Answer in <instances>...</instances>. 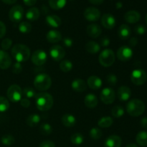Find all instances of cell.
I'll list each match as a JSON object with an SVG mask.
<instances>
[{
  "instance_id": "cell-1",
  "label": "cell",
  "mask_w": 147,
  "mask_h": 147,
  "mask_svg": "<svg viewBox=\"0 0 147 147\" xmlns=\"http://www.w3.org/2000/svg\"><path fill=\"white\" fill-rule=\"evenodd\" d=\"M36 106L37 109L41 111H49L53 106L54 100L50 93L46 92H41L36 95Z\"/></svg>"
},
{
  "instance_id": "cell-2",
  "label": "cell",
  "mask_w": 147,
  "mask_h": 147,
  "mask_svg": "<svg viewBox=\"0 0 147 147\" xmlns=\"http://www.w3.org/2000/svg\"><path fill=\"white\" fill-rule=\"evenodd\" d=\"M11 55L19 63L26 62L30 59L31 52L25 45L16 44L11 48Z\"/></svg>"
},
{
  "instance_id": "cell-3",
  "label": "cell",
  "mask_w": 147,
  "mask_h": 147,
  "mask_svg": "<svg viewBox=\"0 0 147 147\" xmlns=\"http://www.w3.org/2000/svg\"><path fill=\"white\" fill-rule=\"evenodd\" d=\"M145 108V104L142 100L139 99H133L126 105V111L130 116L137 117L143 114Z\"/></svg>"
},
{
  "instance_id": "cell-4",
  "label": "cell",
  "mask_w": 147,
  "mask_h": 147,
  "mask_svg": "<svg viewBox=\"0 0 147 147\" xmlns=\"http://www.w3.org/2000/svg\"><path fill=\"white\" fill-rule=\"evenodd\" d=\"M52 85V79L46 73H40L34 80V86L37 90L44 92L48 90Z\"/></svg>"
},
{
  "instance_id": "cell-5",
  "label": "cell",
  "mask_w": 147,
  "mask_h": 147,
  "mask_svg": "<svg viewBox=\"0 0 147 147\" xmlns=\"http://www.w3.org/2000/svg\"><path fill=\"white\" fill-rule=\"evenodd\" d=\"M115 57L114 52L111 49H105L99 55L98 60L100 64L105 67H110L114 63Z\"/></svg>"
},
{
  "instance_id": "cell-6",
  "label": "cell",
  "mask_w": 147,
  "mask_h": 147,
  "mask_svg": "<svg viewBox=\"0 0 147 147\" xmlns=\"http://www.w3.org/2000/svg\"><path fill=\"white\" fill-rule=\"evenodd\" d=\"M22 90L18 85H11L7 91V98L12 103H17L22 99Z\"/></svg>"
},
{
  "instance_id": "cell-7",
  "label": "cell",
  "mask_w": 147,
  "mask_h": 147,
  "mask_svg": "<svg viewBox=\"0 0 147 147\" xmlns=\"http://www.w3.org/2000/svg\"><path fill=\"white\" fill-rule=\"evenodd\" d=\"M146 73L142 69H136L131 73V80L136 86H142L146 81Z\"/></svg>"
},
{
  "instance_id": "cell-8",
  "label": "cell",
  "mask_w": 147,
  "mask_h": 147,
  "mask_svg": "<svg viewBox=\"0 0 147 147\" xmlns=\"http://www.w3.org/2000/svg\"><path fill=\"white\" fill-rule=\"evenodd\" d=\"M24 16V9L20 5H15L11 7L9 12V17L12 22H20Z\"/></svg>"
},
{
  "instance_id": "cell-9",
  "label": "cell",
  "mask_w": 147,
  "mask_h": 147,
  "mask_svg": "<svg viewBox=\"0 0 147 147\" xmlns=\"http://www.w3.org/2000/svg\"><path fill=\"white\" fill-rule=\"evenodd\" d=\"M100 98L104 104H111L116 99V93L111 88H106L100 93Z\"/></svg>"
},
{
  "instance_id": "cell-10",
  "label": "cell",
  "mask_w": 147,
  "mask_h": 147,
  "mask_svg": "<svg viewBox=\"0 0 147 147\" xmlns=\"http://www.w3.org/2000/svg\"><path fill=\"white\" fill-rule=\"evenodd\" d=\"M47 59V54L42 50H37L31 56L32 63L37 66H42L46 63Z\"/></svg>"
},
{
  "instance_id": "cell-11",
  "label": "cell",
  "mask_w": 147,
  "mask_h": 147,
  "mask_svg": "<svg viewBox=\"0 0 147 147\" xmlns=\"http://www.w3.org/2000/svg\"><path fill=\"white\" fill-rule=\"evenodd\" d=\"M118 59L122 62H127L131 60L133 56V51L129 46L123 45L118 49L116 53Z\"/></svg>"
},
{
  "instance_id": "cell-12",
  "label": "cell",
  "mask_w": 147,
  "mask_h": 147,
  "mask_svg": "<svg viewBox=\"0 0 147 147\" xmlns=\"http://www.w3.org/2000/svg\"><path fill=\"white\" fill-rule=\"evenodd\" d=\"M50 55L53 60L59 62L63 60L65 56V50L59 45H53L50 49Z\"/></svg>"
},
{
  "instance_id": "cell-13",
  "label": "cell",
  "mask_w": 147,
  "mask_h": 147,
  "mask_svg": "<svg viewBox=\"0 0 147 147\" xmlns=\"http://www.w3.org/2000/svg\"><path fill=\"white\" fill-rule=\"evenodd\" d=\"M86 20L89 22H96L100 19V11L96 7H88L83 13Z\"/></svg>"
},
{
  "instance_id": "cell-14",
  "label": "cell",
  "mask_w": 147,
  "mask_h": 147,
  "mask_svg": "<svg viewBox=\"0 0 147 147\" xmlns=\"http://www.w3.org/2000/svg\"><path fill=\"white\" fill-rule=\"evenodd\" d=\"M101 24L107 30H112L116 26V19L111 14H104L101 17Z\"/></svg>"
},
{
  "instance_id": "cell-15",
  "label": "cell",
  "mask_w": 147,
  "mask_h": 147,
  "mask_svg": "<svg viewBox=\"0 0 147 147\" xmlns=\"http://www.w3.org/2000/svg\"><path fill=\"white\" fill-rule=\"evenodd\" d=\"M11 59L9 55L4 50H0V69L7 70L11 66Z\"/></svg>"
},
{
  "instance_id": "cell-16",
  "label": "cell",
  "mask_w": 147,
  "mask_h": 147,
  "mask_svg": "<svg viewBox=\"0 0 147 147\" xmlns=\"http://www.w3.org/2000/svg\"><path fill=\"white\" fill-rule=\"evenodd\" d=\"M131 96V90L128 86H122L118 89L117 97L121 101H126Z\"/></svg>"
},
{
  "instance_id": "cell-17",
  "label": "cell",
  "mask_w": 147,
  "mask_h": 147,
  "mask_svg": "<svg viewBox=\"0 0 147 147\" xmlns=\"http://www.w3.org/2000/svg\"><path fill=\"white\" fill-rule=\"evenodd\" d=\"M86 32L89 37H92V38H97L101 34L102 29L98 24H90L87 27Z\"/></svg>"
},
{
  "instance_id": "cell-18",
  "label": "cell",
  "mask_w": 147,
  "mask_h": 147,
  "mask_svg": "<svg viewBox=\"0 0 147 147\" xmlns=\"http://www.w3.org/2000/svg\"><path fill=\"white\" fill-rule=\"evenodd\" d=\"M141 19V14L139 11L136 10L128 11L124 15V20L126 22L129 24H134L138 22Z\"/></svg>"
},
{
  "instance_id": "cell-19",
  "label": "cell",
  "mask_w": 147,
  "mask_h": 147,
  "mask_svg": "<svg viewBox=\"0 0 147 147\" xmlns=\"http://www.w3.org/2000/svg\"><path fill=\"white\" fill-rule=\"evenodd\" d=\"M122 144L121 138L117 135H111L106 139L104 147H121Z\"/></svg>"
},
{
  "instance_id": "cell-20",
  "label": "cell",
  "mask_w": 147,
  "mask_h": 147,
  "mask_svg": "<svg viewBox=\"0 0 147 147\" xmlns=\"http://www.w3.org/2000/svg\"><path fill=\"white\" fill-rule=\"evenodd\" d=\"M71 87L73 90L78 93H82L85 91L87 88V84L81 78H76L71 83Z\"/></svg>"
},
{
  "instance_id": "cell-21",
  "label": "cell",
  "mask_w": 147,
  "mask_h": 147,
  "mask_svg": "<svg viewBox=\"0 0 147 147\" xmlns=\"http://www.w3.org/2000/svg\"><path fill=\"white\" fill-rule=\"evenodd\" d=\"M47 42L50 43H57L62 40V34L59 31L56 30H52L47 32L46 35Z\"/></svg>"
},
{
  "instance_id": "cell-22",
  "label": "cell",
  "mask_w": 147,
  "mask_h": 147,
  "mask_svg": "<svg viewBox=\"0 0 147 147\" xmlns=\"http://www.w3.org/2000/svg\"><path fill=\"white\" fill-rule=\"evenodd\" d=\"M102 82L101 79L99 77L96 76H90L88 78L87 80V85L90 88L93 89V90H98V89L100 88L102 86Z\"/></svg>"
},
{
  "instance_id": "cell-23",
  "label": "cell",
  "mask_w": 147,
  "mask_h": 147,
  "mask_svg": "<svg viewBox=\"0 0 147 147\" xmlns=\"http://www.w3.org/2000/svg\"><path fill=\"white\" fill-rule=\"evenodd\" d=\"M131 34V30L130 27L127 24H121L118 30V35L119 38L123 40L129 39Z\"/></svg>"
},
{
  "instance_id": "cell-24",
  "label": "cell",
  "mask_w": 147,
  "mask_h": 147,
  "mask_svg": "<svg viewBox=\"0 0 147 147\" xmlns=\"http://www.w3.org/2000/svg\"><path fill=\"white\" fill-rule=\"evenodd\" d=\"M98 100L96 95L93 93H89L85 97L84 103L88 109H94L97 106Z\"/></svg>"
},
{
  "instance_id": "cell-25",
  "label": "cell",
  "mask_w": 147,
  "mask_h": 147,
  "mask_svg": "<svg viewBox=\"0 0 147 147\" xmlns=\"http://www.w3.org/2000/svg\"><path fill=\"white\" fill-rule=\"evenodd\" d=\"M46 22L50 27L53 28H57L60 27L62 24V20L58 16L52 14V15H48L46 17Z\"/></svg>"
},
{
  "instance_id": "cell-26",
  "label": "cell",
  "mask_w": 147,
  "mask_h": 147,
  "mask_svg": "<svg viewBox=\"0 0 147 147\" xmlns=\"http://www.w3.org/2000/svg\"><path fill=\"white\" fill-rule=\"evenodd\" d=\"M62 123L64 125L65 127H73L76 123V119L74 116L70 114V113H66L63 116L61 119Z\"/></svg>"
},
{
  "instance_id": "cell-27",
  "label": "cell",
  "mask_w": 147,
  "mask_h": 147,
  "mask_svg": "<svg viewBox=\"0 0 147 147\" xmlns=\"http://www.w3.org/2000/svg\"><path fill=\"white\" fill-rule=\"evenodd\" d=\"M40 15V10L37 8V7H32V8L29 9L26 12L25 17L27 20H28L30 22L36 21L39 19Z\"/></svg>"
},
{
  "instance_id": "cell-28",
  "label": "cell",
  "mask_w": 147,
  "mask_h": 147,
  "mask_svg": "<svg viewBox=\"0 0 147 147\" xmlns=\"http://www.w3.org/2000/svg\"><path fill=\"white\" fill-rule=\"evenodd\" d=\"M86 50L90 54H96L100 50V45L94 41H89L86 45Z\"/></svg>"
},
{
  "instance_id": "cell-29",
  "label": "cell",
  "mask_w": 147,
  "mask_h": 147,
  "mask_svg": "<svg viewBox=\"0 0 147 147\" xmlns=\"http://www.w3.org/2000/svg\"><path fill=\"white\" fill-rule=\"evenodd\" d=\"M40 121V116L37 113L30 115L26 119V123L30 127H36Z\"/></svg>"
},
{
  "instance_id": "cell-30",
  "label": "cell",
  "mask_w": 147,
  "mask_h": 147,
  "mask_svg": "<svg viewBox=\"0 0 147 147\" xmlns=\"http://www.w3.org/2000/svg\"><path fill=\"white\" fill-rule=\"evenodd\" d=\"M113 123V120L111 116H104L99 119V121H98V126L100 128L106 129V128H109L110 126H111Z\"/></svg>"
},
{
  "instance_id": "cell-31",
  "label": "cell",
  "mask_w": 147,
  "mask_h": 147,
  "mask_svg": "<svg viewBox=\"0 0 147 147\" xmlns=\"http://www.w3.org/2000/svg\"><path fill=\"white\" fill-rule=\"evenodd\" d=\"M136 141L138 144L141 146H147V131H142L139 132L136 135Z\"/></svg>"
},
{
  "instance_id": "cell-32",
  "label": "cell",
  "mask_w": 147,
  "mask_h": 147,
  "mask_svg": "<svg viewBox=\"0 0 147 147\" xmlns=\"http://www.w3.org/2000/svg\"><path fill=\"white\" fill-rule=\"evenodd\" d=\"M67 0H49V5L53 9L60 10L66 5Z\"/></svg>"
},
{
  "instance_id": "cell-33",
  "label": "cell",
  "mask_w": 147,
  "mask_h": 147,
  "mask_svg": "<svg viewBox=\"0 0 147 147\" xmlns=\"http://www.w3.org/2000/svg\"><path fill=\"white\" fill-rule=\"evenodd\" d=\"M70 141H71L72 144L76 146H79V145L82 144L84 142V136L80 133H76L73 134L70 138Z\"/></svg>"
},
{
  "instance_id": "cell-34",
  "label": "cell",
  "mask_w": 147,
  "mask_h": 147,
  "mask_svg": "<svg viewBox=\"0 0 147 147\" xmlns=\"http://www.w3.org/2000/svg\"><path fill=\"white\" fill-rule=\"evenodd\" d=\"M32 28V24H30L28 22H22L19 25V30L21 33L23 34H28L31 32Z\"/></svg>"
},
{
  "instance_id": "cell-35",
  "label": "cell",
  "mask_w": 147,
  "mask_h": 147,
  "mask_svg": "<svg viewBox=\"0 0 147 147\" xmlns=\"http://www.w3.org/2000/svg\"><path fill=\"white\" fill-rule=\"evenodd\" d=\"M73 65L70 60H65L60 63V68L64 73H67L73 69Z\"/></svg>"
},
{
  "instance_id": "cell-36",
  "label": "cell",
  "mask_w": 147,
  "mask_h": 147,
  "mask_svg": "<svg viewBox=\"0 0 147 147\" xmlns=\"http://www.w3.org/2000/svg\"><path fill=\"white\" fill-rule=\"evenodd\" d=\"M89 135H90V138L93 139V140H98L103 136V133H102V131L100 130L98 128H92L90 130L89 132Z\"/></svg>"
},
{
  "instance_id": "cell-37",
  "label": "cell",
  "mask_w": 147,
  "mask_h": 147,
  "mask_svg": "<svg viewBox=\"0 0 147 147\" xmlns=\"http://www.w3.org/2000/svg\"><path fill=\"white\" fill-rule=\"evenodd\" d=\"M1 143H2V144L9 146L14 144V142H15V139H14V137L12 135L6 134L4 135V136L1 137Z\"/></svg>"
},
{
  "instance_id": "cell-38",
  "label": "cell",
  "mask_w": 147,
  "mask_h": 147,
  "mask_svg": "<svg viewBox=\"0 0 147 147\" xmlns=\"http://www.w3.org/2000/svg\"><path fill=\"white\" fill-rule=\"evenodd\" d=\"M40 131L42 134L45 135V136H48V135L51 134L53 132V127L51 126V125L47 123H42L40 126Z\"/></svg>"
},
{
  "instance_id": "cell-39",
  "label": "cell",
  "mask_w": 147,
  "mask_h": 147,
  "mask_svg": "<svg viewBox=\"0 0 147 147\" xmlns=\"http://www.w3.org/2000/svg\"><path fill=\"white\" fill-rule=\"evenodd\" d=\"M111 114L115 118H120L124 114V109L121 106H116L111 109Z\"/></svg>"
},
{
  "instance_id": "cell-40",
  "label": "cell",
  "mask_w": 147,
  "mask_h": 147,
  "mask_svg": "<svg viewBox=\"0 0 147 147\" xmlns=\"http://www.w3.org/2000/svg\"><path fill=\"white\" fill-rule=\"evenodd\" d=\"M9 108V102L4 96H0V112H5Z\"/></svg>"
},
{
  "instance_id": "cell-41",
  "label": "cell",
  "mask_w": 147,
  "mask_h": 147,
  "mask_svg": "<svg viewBox=\"0 0 147 147\" xmlns=\"http://www.w3.org/2000/svg\"><path fill=\"white\" fill-rule=\"evenodd\" d=\"M22 93L27 98H32L35 97L37 95L34 89L31 88H25L23 90Z\"/></svg>"
},
{
  "instance_id": "cell-42",
  "label": "cell",
  "mask_w": 147,
  "mask_h": 147,
  "mask_svg": "<svg viewBox=\"0 0 147 147\" xmlns=\"http://www.w3.org/2000/svg\"><path fill=\"white\" fill-rule=\"evenodd\" d=\"M12 45V41H11V39L9 38H6L4 40H2L1 44V47L2 48V50H8L10 47Z\"/></svg>"
},
{
  "instance_id": "cell-43",
  "label": "cell",
  "mask_w": 147,
  "mask_h": 147,
  "mask_svg": "<svg viewBox=\"0 0 147 147\" xmlns=\"http://www.w3.org/2000/svg\"><path fill=\"white\" fill-rule=\"evenodd\" d=\"M106 81L110 86H116L118 82L117 77L114 74H109L106 77Z\"/></svg>"
},
{
  "instance_id": "cell-44",
  "label": "cell",
  "mask_w": 147,
  "mask_h": 147,
  "mask_svg": "<svg viewBox=\"0 0 147 147\" xmlns=\"http://www.w3.org/2000/svg\"><path fill=\"white\" fill-rule=\"evenodd\" d=\"M11 70H12V73H14V74H20V73L22 71V65L21 63L16 62V63L13 65Z\"/></svg>"
},
{
  "instance_id": "cell-45",
  "label": "cell",
  "mask_w": 147,
  "mask_h": 147,
  "mask_svg": "<svg viewBox=\"0 0 147 147\" xmlns=\"http://www.w3.org/2000/svg\"><path fill=\"white\" fill-rule=\"evenodd\" d=\"M134 31L139 35H143V34H144L146 33V28L143 24H138V25H136L135 27Z\"/></svg>"
},
{
  "instance_id": "cell-46",
  "label": "cell",
  "mask_w": 147,
  "mask_h": 147,
  "mask_svg": "<svg viewBox=\"0 0 147 147\" xmlns=\"http://www.w3.org/2000/svg\"><path fill=\"white\" fill-rule=\"evenodd\" d=\"M39 147H55V144L52 141L46 140L41 142L39 145Z\"/></svg>"
},
{
  "instance_id": "cell-47",
  "label": "cell",
  "mask_w": 147,
  "mask_h": 147,
  "mask_svg": "<svg viewBox=\"0 0 147 147\" xmlns=\"http://www.w3.org/2000/svg\"><path fill=\"white\" fill-rule=\"evenodd\" d=\"M63 45L67 47H71L73 45V40L70 37H65L63 40Z\"/></svg>"
},
{
  "instance_id": "cell-48",
  "label": "cell",
  "mask_w": 147,
  "mask_h": 147,
  "mask_svg": "<svg viewBox=\"0 0 147 147\" xmlns=\"http://www.w3.org/2000/svg\"><path fill=\"white\" fill-rule=\"evenodd\" d=\"M6 31H7V28H6V25L3 22L0 21V39L2 38L6 34Z\"/></svg>"
},
{
  "instance_id": "cell-49",
  "label": "cell",
  "mask_w": 147,
  "mask_h": 147,
  "mask_svg": "<svg viewBox=\"0 0 147 147\" xmlns=\"http://www.w3.org/2000/svg\"><path fill=\"white\" fill-rule=\"evenodd\" d=\"M110 39L107 37H104L101 39V40H100V45H101L102 47H108V46L110 45Z\"/></svg>"
},
{
  "instance_id": "cell-50",
  "label": "cell",
  "mask_w": 147,
  "mask_h": 147,
  "mask_svg": "<svg viewBox=\"0 0 147 147\" xmlns=\"http://www.w3.org/2000/svg\"><path fill=\"white\" fill-rule=\"evenodd\" d=\"M20 105L24 108H28L30 106V101L28 98H22L20 100Z\"/></svg>"
},
{
  "instance_id": "cell-51",
  "label": "cell",
  "mask_w": 147,
  "mask_h": 147,
  "mask_svg": "<svg viewBox=\"0 0 147 147\" xmlns=\"http://www.w3.org/2000/svg\"><path fill=\"white\" fill-rule=\"evenodd\" d=\"M129 44L130 47H135L138 44V39L136 37H131V39H129Z\"/></svg>"
},
{
  "instance_id": "cell-52",
  "label": "cell",
  "mask_w": 147,
  "mask_h": 147,
  "mask_svg": "<svg viewBox=\"0 0 147 147\" xmlns=\"http://www.w3.org/2000/svg\"><path fill=\"white\" fill-rule=\"evenodd\" d=\"M37 1V0H23L24 4L26 6H28V7H32V6L34 5Z\"/></svg>"
},
{
  "instance_id": "cell-53",
  "label": "cell",
  "mask_w": 147,
  "mask_h": 147,
  "mask_svg": "<svg viewBox=\"0 0 147 147\" xmlns=\"http://www.w3.org/2000/svg\"><path fill=\"white\" fill-rule=\"evenodd\" d=\"M141 125L143 128L147 129V117H144L141 119Z\"/></svg>"
},
{
  "instance_id": "cell-54",
  "label": "cell",
  "mask_w": 147,
  "mask_h": 147,
  "mask_svg": "<svg viewBox=\"0 0 147 147\" xmlns=\"http://www.w3.org/2000/svg\"><path fill=\"white\" fill-rule=\"evenodd\" d=\"M91 4H95V5H100L104 1V0H88Z\"/></svg>"
},
{
  "instance_id": "cell-55",
  "label": "cell",
  "mask_w": 147,
  "mask_h": 147,
  "mask_svg": "<svg viewBox=\"0 0 147 147\" xmlns=\"http://www.w3.org/2000/svg\"><path fill=\"white\" fill-rule=\"evenodd\" d=\"M4 4H13L14 3H16V1L17 0H1Z\"/></svg>"
},
{
  "instance_id": "cell-56",
  "label": "cell",
  "mask_w": 147,
  "mask_h": 147,
  "mask_svg": "<svg viewBox=\"0 0 147 147\" xmlns=\"http://www.w3.org/2000/svg\"><path fill=\"white\" fill-rule=\"evenodd\" d=\"M126 147H139L136 144H129Z\"/></svg>"
},
{
  "instance_id": "cell-57",
  "label": "cell",
  "mask_w": 147,
  "mask_h": 147,
  "mask_svg": "<svg viewBox=\"0 0 147 147\" xmlns=\"http://www.w3.org/2000/svg\"><path fill=\"white\" fill-rule=\"evenodd\" d=\"M122 7V4L121 2H118L116 4V8L117 9H121Z\"/></svg>"
},
{
  "instance_id": "cell-58",
  "label": "cell",
  "mask_w": 147,
  "mask_h": 147,
  "mask_svg": "<svg viewBox=\"0 0 147 147\" xmlns=\"http://www.w3.org/2000/svg\"><path fill=\"white\" fill-rule=\"evenodd\" d=\"M146 24H147V14L146 15Z\"/></svg>"
},
{
  "instance_id": "cell-59",
  "label": "cell",
  "mask_w": 147,
  "mask_h": 147,
  "mask_svg": "<svg viewBox=\"0 0 147 147\" xmlns=\"http://www.w3.org/2000/svg\"><path fill=\"white\" fill-rule=\"evenodd\" d=\"M70 1H74V0H70Z\"/></svg>"
}]
</instances>
